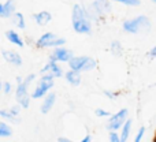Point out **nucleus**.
<instances>
[{"instance_id": "obj_1", "label": "nucleus", "mask_w": 156, "mask_h": 142, "mask_svg": "<svg viewBox=\"0 0 156 142\" xmlns=\"http://www.w3.org/2000/svg\"><path fill=\"white\" fill-rule=\"evenodd\" d=\"M73 27L77 33H89L90 32V21L81 5L76 4L73 8Z\"/></svg>"}, {"instance_id": "obj_2", "label": "nucleus", "mask_w": 156, "mask_h": 142, "mask_svg": "<svg viewBox=\"0 0 156 142\" xmlns=\"http://www.w3.org/2000/svg\"><path fill=\"white\" fill-rule=\"evenodd\" d=\"M123 27L126 32L129 33H141V32H148L151 29V22L147 16L141 15L137 16L136 19H132V21H127L123 23Z\"/></svg>"}, {"instance_id": "obj_3", "label": "nucleus", "mask_w": 156, "mask_h": 142, "mask_svg": "<svg viewBox=\"0 0 156 142\" xmlns=\"http://www.w3.org/2000/svg\"><path fill=\"white\" fill-rule=\"evenodd\" d=\"M69 64H70L71 70H76V71H83V70H90L96 66L93 59L90 57H86V56H81V57H71L69 60Z\"/></svg>"}, {"instance_id": "obj_4", "label": "nucleus", "mask_w": 156, "mask_h": 142, "mask_svg": "<svg viewBox=\"0 0 156 142\" xmlns=\"http://www.w3.org/2000/svg\"><path fill=\"white\" fill-rule=\"evenodd\" d=\"M65 44L63 38H59L54 34V33H45L43 34L37 41L38 48H47V47H60Z\"/></svg>"}, {"instance_id": "obj_5", "label": "nucleus", "mask_w": 156, "mask_h": 142, "mask_svg": "<svg viewBox=\"0 0 156 142\" xmlns=\"http://www.w3.org/2000/svg\"><path fill=\"white\" fill-rule=\"evenodd\" d=\"M27 83L25 81H22L21 83H18L15 90V97L18 104L21 105L22 108H27L29 107V101H30V96L27 94Z\"/></svg>"}, {"instance_id": "obj_6", "label": "nucleus", "mask_w": 156, "mask_h": 142, "mask_svg": "<svg viewBox=\"0 0 156 142\" xmlns=\"http://www.w3.org/2000/svg\"><path fill=\"white\" fill-rule=\"evenodd\" d=\"M52 86H54L52 79H45V78H43V79L40 81V83H38V86L36 88L34 93H32V97L33 99H40V97H43Z\"/></svg>"}, {"instance_id": "obj_7", "label": "nucleus", "mask_w": 156, "mask_h": 142, "mask_svg": "<svg viewBox=\"0 0 156 142\" xmlns=\"http://www.w3.org/2000/svg\"><path fill=\"white\" fill-rule=\"evenodd\" d=\"M126 116H127V109L119 111L116 115H114L112 118H111L110 123H108V129H110V130H116V129H119V127L122 126V123L125 122Z\"/></svg>"}, {"instance_id": "obj_8", "label": "nucleus", "mask_w": 156, "mask_h": 142, "mask_svg": "<svg viewBox=\"0 0 156 142\" xmlns=\"http://www.w3.org/2000/svg\"><path fill=\"white\" fill-rule=\"evenodd\" d=\"M71 57H73V54H71V51L58 47V48L55 49L54 55L51 56V60H55V62H69Z\"/></svg>"}, {"instance_id": "obj_9", "label": "nucleus", "mask_w": 156, "mask_h": 142, "mask_svg": "<svg viewBox=\"0 0 156 142\" xmlns=\"http://www.w3.org/2000/svg\"><path fill=\"white\" fill-rule=\"evenodd\" d=\"M3 57H4L5 62L11 63L14 66H21L22 64V57L19 56V54L14 51H4L3 52Z\"/></svg>"}, {"instance_id": "obj_10", "label": "nucleus", "mask_w": 156, "mask_h": 142, "mask_svg": "<svg viewBox=\"0 0 156 142\" xmlns=\"http://www.w3.org/2000/svg\"><path fill=\"white\" fill-rule=\"evenodd\" d=\"M45 72H49V74H52L54 77H62V70L58 67L55 60H51V62L41 70V74H45Z\"/></svg>"}, {"instance_id": "obj_11", "label": "nucleus", "mask_w": 156, "mask_h": 142, "mask_svg": "<svg viewBox=\"0 0 156 142\" xmlns=\"http://www.w3.org/2000/svg\"><path fill=\"white\" fill-rule=\"evenodd\" d=\"M15 12V2L14 0H7L5 4H3V11H2V18H10L12 14Z\"/></svg>"}, {"instance_id": "obj_12", "label": "nucleus", "mask_w": 156, "mask_h": 142, "mask_svg": "<svg viewBox=\"0 0 156 142\" xmlns=\"http://www.w3.org/2000/svg\"><path fill=\"white\" fill-rule=\"evenodd\" d=\"M34 21L37 22V25H40V26H44V25H47L49 21L52 19L51 14L48 12V11H41V12H37L34 14Z\"/></svg>"}, {"instance_id": "obj_13", "label": "nucleus", "mask_w": 156, "mask_h": 142, "mask_svg": "<svg viewBox=\"0 0 156 142\" xmlns=\"http://www.w3.org/2000/svg\"><path fill=\"white\" fill-rule=\"evenodd\" d=\"M5 37H7V40L10 41V43H12L14 45L23 47V41H22V38L19 37L18 33L14 32V30H7V32H5Z\"/></svg>"}, {"instance_id": "obj_14", "label": "nucleus", "mask_w": 156, "mask_h": 142, "mask_svg": "<svg viewBox=\"0 0 156 142\" xmlns=\"http://www.w3.org/2000/svg\"><path fill=\"white\" fill-rule=\"evenodd\" d=\"M55 99H56V96H55L54 93L48 94V96H47V99L44 100L43 105H41V112H43V113H48L49 111H51V108L54 107V104H55Z\"/></svg>"}, {"instance_id": "obj_15", "label": "nucleus", "mask_w": 156, "mask_h": 142, "mask_svg": "<svg viewBox=\"0 0 156 142\" xmlns=\"http://www.w3.org/2000/svg\"><path fill=\"white\" fill-rule=\"evenodd\" d=\"M66 78H67V81H69V82H70L71 85H74V86L80 85V82H81L80 72L76 71V70H71V71H69L67 74H66Z\"/></svg>"}, {"instance_id": "obj_16", "label": "nucleus", "mask_w": 156, "mask_h": 142, "mask_svg": "<svg viewBox=\"0 0 156 142\" xmlns=\"http://www.w3.org/2000/svg\"><path fill=\"white\" fill-rule=\"evenodd\" d=\"M11 16H12V22H14V25H15L16 27H19V29H25V27H26L25 18H23V15H22L21 12H14Z\"/></svg>"}, {"instance_id": "obj_17", "label": "nucleus", "mask_w": 156, "mask_h": 142, "mask_svg": "<svg viewBox=\"0 0 156 142\" xmlns=\"http://www.w3.org/2000/svg\"><path fill=\"white\" fill-rule=\"evenodd\" d=\"M12 134V130L4 122H0V138H7Z\"/></svg>"}, {"instance_id": "obj_18", "label": "nucleus", "mask_w": 156, "mask_h": 142, "mask_svg": "<svg viewBox=\"0 0 156 142\" xmlns=\"http://www.w3.org/2000/svg\"><path fill=\"white\" fill-rule=\"evenodd\" d=\"M0 116L4 118V119H7V120H10V122H12V123H19V119H16V116H14L10 111L0 109Z\"/></svg>"}, {"instance_id": "obj_19", "label": "nucleus", "mask_w": 156, "mask_h": 142, "mask_svg": "<svg viewBox=\"0 0 156 142\" xmlns=\"http://www.w3.org/2000/svg\"><path fill=\"white\" fill-rule=\"evenodd\" d=\"M130 126H132V122H130V120H127V122H126V124H125V129H123V131H122V140H123V141H126V140H127V137H129V133H130Z\"/></svg>"}, {"instance_id": "obj_20", "label": "nucleus", "mask_w": 156, "mask_h": 142, "mask_svg": "<svg viewBox=\"0 0 156 142\" xmlns=\"http://www.w3.org/2000/svg\"><path fill=\"white\" fill-rule=\"evenodd\" d=\"M116 2L125 3V4H127V5H138L140 4V0H116Z\"/></svg>"}, {"instance_id": "obj_21", "label": "nucleus", "mask_w": 156, "mask_h": 142, "mask_svg": "<svg viewBox=\"0 0 156 142\" xmlns=\"http://www.w3.org/2000/svg\"><path fill=\"white\" fill-rule=\"evenodd\" d=\"M19 109H21V105H14V107L10 108V112L12 113L14 116H16L19 113Z\"/></svg>"}, {"instance_id": "obj_22", "label": "nucleus", "mask_w": 156, "mask_h": 142, "mask_svg": "<svg viewBox=\"0 0 156 142\" xmlns=\"http://www.w3.org/2000/svg\"><path fill=\"white\" fill-rule=\"evenodd\" d=\"M3 90H4L5 94L10 93V92H11V85H10V82H5L4 85H3Z\"/></svg>"}, {"instance_id": "obj_23", "label": "nucleus", "mask_w": 156, "mask_h": 142, "mask_svg": "<svg viewBox=\"0 0 156 142\" xmlns=\"http://www.w3.org/2000/svg\"><path fill=\"white\" fill-rule=\"evenodd\" d=\"M144 130H145V129H144V127H141V129H140V131H138V135H137V138H136V141H141V138H143V134H144Z\"/></svg>"}, {"instance_id": "obj_24", "label": "nucleus", "mask_w": 156, "mask_h": 142, "mask_svg": "<svg viewBox=\"0 0 156 142\" xmlns=\"http://www.w3.org/2000/svg\"><path fill=\"white\" fill-rule=\"evenodd\" d=\"M96 113H97L99 116H107V115H110V113H108L107 111H103V109H97V111H96Z\"/></svg>"}, {"instance_id": "obj_25", "label": "nucleus", "mask_w": 156, "mask_h": 142, "mask_svg": "<svg viewBox=\"0 0 156 142\" xmlns=\"http://www.w3.org/2000/svg\"><path fill=\"white\" fill-rule=\"evenodd\" d=\"M110 140H111V141H114V142H116V141H118V135H116L115 133H114V134H111V135H110Z\"/></svg>"}, {"instance_id": "obj_26", "label": "nucleus", "mask_w": 156, "mask_h": 142, "mask_svg": "<svg viewBox=\"0 0 156 142\" xmlns=\"http://www.w3.org/2000/svg\"><path fill=\"white\" fill-rule=\"evenodd\" d=\"M151 55H152V56H154V57H156V47H155V48L151 51Z\"/></svg>"}, {"instance_id": "obj_27", "label": "nucleus", "mask_w": 156, "mask_h": 142, "mask_svg": "<svg viewBox=\"0 0 156 142\" xmlns=\"http://www.w3.org/2000/svg\"><path fill=\"white\" fill-rule=\"evenodd\" d=\"M89 141H90V138H89V137H85V138H83V142H89Z\"/></svg>"}, {"instance_id": "obj_28", "label": "nucleus", "mask_w": 156, "mask_h": 142, "mask_svg": "<svg viewBox=\"0 0 156 142\" xmlns=\"http://www.w3.org/2000/svg\"><path fill=\"white\" fill-rule=\"evenodd\" d=\"M16 81H18V83H21L22 82V78L21 77H16Z\"/></svg>"}, {"instance_id": "obj_29", "label": "nucleus", "mask_w": 156, "mask_h": 142, "mask_svg": "<svg viewBox=\"0 0 156 142\" xmlns=\"http://www.w3.org/2000/svg\"><path fill=\"white\" fill-rule=\"evenodd\" d=\"M2 11H3V4H0V15H2Z\"/></svg>"}, {"instance_id": "obj_30", "label": "nucleus", "mask_w": 156, "mask_h": 142, "mask_svg": "<svg viewBox=\"0 0 156 142\" xmlns=\"http://www.w3.org/2000/svg\"><path fill=\"white\" fill-rule=\"evenodd\" d=\"M0 90H2V82H0Z\"/></svg>"}, {"instance_id": "obj_31", "label": "nucleus", "mask_w": 156, "mask_h": 142, "mask_svg": "<svg viewBox=\"0 0 156 142\" xmlns=\"http://www.w3.org/2000/svg\"><path fill=\"white\" fill-rule=\"evenodd\" d=\"M152 2H155V3H156V0H152Z\"/></svg>"}]
</instances>
